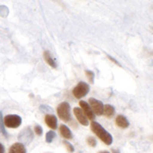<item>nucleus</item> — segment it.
Masks as SVG:
<instances>
[{
    "label": "nucleus",
    "instance_id": "nucleus-1",
    "mask_svg": "<svg viewBox=\"0 0 153 153\" xmlns=\"http://www.w3.org/2000/svg\"><path fill=\"white\" fill-rule=\"evenodd\" d=\"M91 130H92V132L94 133V134L97 136L98 138L102 141L104 144L106 145H111L112 144V136L109 134V133L106 131L104 128L102 127L100 124H98L97 122H94L93 120L92 123H91Z\"/></svg>",
    "mask_w": 153,
    "mask_h": 153
},
{
    "label": "nucleus",
    "instance_id": "nucleus-2",
    "mask_svg": "<svg viewBox=\"0 0 153 153\" xmlns=\"http://www.w3.org/2000/svg\"><path fill=\"white\" fill-rule=\"evenodd\" d=\"M57 114L60 120L63 122H68L71 120V105L68 102H61L60 104L57 106Z\"/></svg>",
    "mask_w": 153,
    "mask_h": 153
},
{
    "label": "nucleus",
    "instance_id": "nucleus-3",
    "mask_svg": "<svg viewBox=\"0 0 153 153\" xmlns=\"http://www.w3.org/2000/svg\"><path fill=\"white\" fill-rule=\"evenodd\" d=\"M3 123L9 129H16L22 125V117L18 114H8L3 117Z\"/></svg>",
    "mask_w": 153,
    "mask_h": 153
},
{
    "label": "nucleus",
    "instance_id": "nucleus-4",
    "mask_svg": "<svg viewBox=\"0 0 153 153\" xmlns=\"http://www.w3.org/2000/svg\"><path fill=\"white\" fill-rule=\"evenodd\" d=\"M89 91H90V87L88 84L85 82H80L73 89V94L76 99H81L88 94Z\"/></svg>",
    "mask_w": 153,
    "mask_h": 153
},
{
    "label": "nucleus",
    "instance_id": "nucleus-5",
    "mask_svg": "<svg viewBox=\"0 0 153 153\" xmlns=\"http://www.w3.org/2000/svg\"><path fill=\"white\" fill-rule=\"evenodd\" d=\"M34 138V133L32 132L31 128H26L19 135V141L22 144H30Z\"/></svg>",
    "mask_w": 153,
    "mask_h": 153
},
{
    "label": "nucleus",
    "instance_id": "nucleus-6",
    "mask_svg": "<svg viewBox=\"0 0 153 153\" xmlns=\"http://www.w3.org/2000/svg\"><path fill=\"white\" fill-rule=\"evenodd\" d=\"M89 105L94 114L96 115H102L103 114V103L101 101L95 99V98H90L89 99Z\"/></svg>",
    "mask_w": 153,
    "mask_h": 153
},
{
    "label": "nucleus",
    "instance_id": "nucleus-7",
    "mask_svg": "<svg viewBox=\"0 0 153 153\" xmlns=\"http://www.w3.org/2000/svg\"><path fill=\"white\" fill-rule=\"evenodd\" d=\"M79 103H80V108L82 109V111L84 112V114L87 117L88 120H95V114L93 113L90 105L88 104V102H86V101H80Z\"/></svg>",
    "mask_w": 153,
    "mask_h": 153
},
{
    "label": "nucleus",
    "instance_id": "nucleus-8",
    "mask_svg": "<svg viewBox=\"0 0 153 153\" xmlns=\"http://www.w3.org/2000/svg\"><path fill=\"white\" fill-rule=\"evenodd\" d=\"M74 113H75V117L78 120V122L83 126H88L89 125V120L87 118L84 112L82 111L80 107H75L74 108Z\"/></svg>",
    "mask_w": 153,
    "mask_h": 153
},
{
    "label": "nucleus",
    "instance_id": "nucleus-9",
    "mask_svg": "<svg viewBox=\"0 0 153 153\" xmlns=\"http://www.w3.org/2000/svg\"><path fill=\"white\" fill-rule=\"evenodd\" d=\"M115 125H117L118 128H120V129H127L130 126V122L128 120V118L126 117L125 115L120 114L115 118Z\"/></svg>",
    "mask_w": 153,
    "mask_h": 153
},
{
    "label": "nucleus",
    "instance_id": "nucleus-10",
    "mask_svg": "<svg viewBox=\"0 0 153 153\" xmlns=\"http://www.w3.org/2000/svg\"><path fill=\"white\" fill-rule=\"evenodd\" d=\"M45 123L49 128H51L52 130H55L57 128V118L55 115L53 114H46L45 117Z\"/></svg>",
    "mask_w": 153,
    "mask_h": 153
},
{
    "label": "nucleus",
    "instance_id": "nucleus-11",
    "mask_svg": "<svg viewBox=\"0 0 153 153\" xmlns=\"http://www.w3.org/2000/svg\"><path fill=\"white\" fill-rule=\"evenodd\" d=\"M8 153H27V149L24 144L18 142V143H14V144L9 148Z\"/></svg>",
    "mask_w": 153,
    "mask_h": 153
},
{
    "label": "nucleus",
    "instance_id": "nucleus-12",
    "mask_svg": "<svg viewBox=\"0 0 153 153\" xmlns=\"http://www.w3.org/2000/svg\"><path fill=\"white\" fill-rule=\"evenodd\" d=\"M59 132H60V135L62 136L63 138H65V139L70 140L73 138V133H71V131L68 129L65 125L59 126Z\"/></svg>",
    "mask_w": 153,
    "mask_h": 153
},
{
    "label": "nucleus",
    "instance_id": "nucleus-13",
    "mask_svg": "<svg viewBox=\"0 0 153 153\" xmlns=\"http://www.w3.org/2000/svg\"><path fill=\"white\" fill-rule=\"evenodd\" d=\"M43 56H44V60H45L51 68H57V63H56V61L54 60V58L51 56V53L49 52V51H44Z\"/></svg>",
    "mask_w": 153,
    "mask_h": 153
},
{
    "label": "nucleus",
    "instance_id": "nucleus-14",
    "mask_svg": "<svg viewBox=\"0 0 153 153\" xmlns=\"http://www.w3.org/2000/svg\"><path fill=\"white\" fill-rule=\"evenodd\" d=\"M115 112V109L112 105L110 104H106V105H103V114L107 117H111Z\"/></svg>",
    "mask_w": 153,
    "mask_h": 153
},
{
    "label": "nucleus",
    "instance_id": "nucleus-15",
    "mask_svg": "<svg viewBox=\"0 0 153 153\" xmlns=\"http://www.w3.org/2000/svg\"><path fill=\"white\" fill-rule=\"evenodd\" d=\"M0 132L2 133V135L4 137H8V134L6 132V129H5V126H4V123H3V115H2V112L0 111Z\"/></svg>",
    "mask_w": 153,
    "mask_h": 153
},
{
    "label": "nucleus",
    "instance_id": "nucleus-16",
    "mask_svg": "<svg viewBox=\"0 0 153 153\" xmlns=\"http://www.w3.org/2000/svg\"><path fill=\"white\" fill-rule=\"evenodd\" d=\"M55 137H56L55 133H54L53 131H49L47 134H46V142L51 143L54 139H55Z\"/></svg>",
    "mask_w": 153,
    "mask_h": 153
},
{
    "label": "nucleus",
    "instance_id": "nucleus-17",
    "mask_svg": "<svg viewBox=\"0 0 153 153\" xmlns=\"http://www.w3.org/2000/svg\"><path fill=\"white\" fill-rule=\"evenodd\" d=\"M85 74H86V76H88V79H89V82L90 83H94V73L93 71H85Z\"/></svg>",
    "mask_w": 153,
    "mask_h": 153
},
{
    "label": "nucleus",
    "instance_id": "nucleus-18",
    "mask_svg": "<svg viewBox=\"0 0 153 153\" xmlns=\"http://www.w3.org/2000/svg\"><path fill=\"white\" fill-rule=\"evenodd\" d=\"M62 143H63V145L65 146L66 150H68V151L70 152V153H73L74 151H75V148H74V146L71 144V143H68V141H63Z\"/></svg>",
    "mask_w": 153,
    "mask_h": 153
},
{
    "label": "nucleus",
    "instance_id": "nucleus-19",
    "mask_svg": "<svg viewBox=\"0 0 153 153\" xmlns=\"http://www.w3.org/2000/svg\"><path fill=\"white\" fill-rule=\"evenodd\" d=\"M87 143H88L89 146H91V147H95L96 145H97V142H96L94 137H88L87 138Z\"/></svg>",
    "mask_w": 153,
    "mask_h": 153
},
{
    "label": "nucleus",
    "instance_id": "nucleus-20",
    "mask_svg": "<svg viewBox=\"0 0 153 153\" xmlns=\"http://www.w3.org/2000/svg\"><path fill=\"white\" fill-rule=\"evenodd\" d=\"M34 131H35V134L38 135V136H41L42 134H43V130H42V128L39 125L35 126V128H34Z\"/></svg>",
    "mask_w": 153,
    "mask_h": 153
},
{
    "label": "nucleus",
    "instance_id": "nucleus-21",
    "mask_svg": "<svg viewBox=\"0 0 153 153\" xmlns=\"http://www.w3.org/2000/svg\"><path fill=\"white\" fill-rule=\"evenodd\" d=\"M40 109H41V111H44V112H52V108L49 107L47 105H41Z\"/></svg>",
    "mask_w": 153,
    "mask_h": 153
},
{
    "label": "nucleus",
    "instance_id": "nucleus-22",
    "mask_svg": "<svg viewBox=\"0 0 153 153\" xmlns=\"http://www.w3.org/2000/svg\"><path fill=\"white\" fill-rule=\"evenodd\" d=\"M108 56V58H109V59H111V60L113 61V62H114V63H117V65H120V66H122V65H120V62H118V61L117 60V59H114V58H113L112 57V56H110V55H107Z\"/></svg>",
    "mask_w": 153,
    "mask_h": 153
},
{
    "label": "nucleus",
    "instance_id": "nucleus-23",
    "mask_svg": "<svg viewBox=\"0 0 153 153\" xmlns=\"http://www.w3.org/2000/svg\"><path fill=\"white\" fill-rule=\"evenodd\" d=\"M4 151H5V149H4V146L0 143V153H4Z\"/></svg>",
    "mask_w": 153,
    "mask_h": 153
},
{
    "label": "nucleus",
    "instance_id": "nucleus-24",
    "mask_svg": "<svg viewBox=\"0 0 153 153\" xmlns=\"http://www.w3.org/2000/svg\"><path fill=\"white\" fill-rule=\"evenodd\" d=\"M111 151H112V153H120V152L118 151V150H117V149H112Z\"/></svg>",
    "mask_w": 153,
    "mask_h": 153
},
{
    "label": "nucleus",
    "instance_id": "nucleus-25",
    "mask_svg": "<svg viewBox=\"0 0 153 153\" xmlns=\"http://www.w3.org/2000/svg\"><path fill=\"white\" fill-rule=\"evenodd\" d=\"M99 153H110V152H108V151H101Z\"/></svg>",
    "mask_w": 153,
    "mask_h": 153
}]
</instances>
